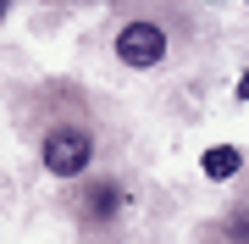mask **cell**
<instances>
[{
    "mask_svg": "<svg viewBox=\"0 0 249 244\" xmlns=\"http://www.w3.org/2000/svg\"><path fill=\"white\" fill-rule=\"evenodd\" d=\"M6 6H11V0H0V11H6Z\"/></svg>",
    "mask_w": 249,
    "mask_h": 244,
    "instance_id": "7",
    "label": "cell"
},
{
    "mask_svg": "<svg viewBox=\"0 0 249 244\" xmlns=\"http://www.w3.org/2000/svg\"><path fill=\"white\" fill-rule=\"evenodd\" d=\"M116 211V189H106V183H100V189L89 194V217H111Z\"/></svg>",
    "mask_w": 249,
    "mask_h": 244,
    "instance_id": "4",
    "label": "cell"
},
{
    "mask_svg": "<svg viewBox=\"0 0 249 244\" xmlns=\"http://www.w3.org/2000/svg\"><path fill=\"white\" fill-rule=\"evenodd\" d=\"M89 155H94V139L83 133V128H55L45 139V167L55 178H78V172L89 167Z\"/></svg>",
    "mask_w": 249,
    "mask_h": 244,
    "instance_id": "1",
    "label": "cell"
},
{
    "mask_svg": "<svg viewBox=\"0 0 249 244\" xmlns=\"http://www.w3.org/2000/svg\"><path fill=\"white\" fill-rule=\"evenodd\" d=\"M232 233H238V239H249V222H232Z\"/></svg>",
    "mask_w": 249,
    "mask_h": 244,
    "instance_id": "6",
    "label": "cell"
},
{
    "mask_svg": "<svg viewBox=\"0 0 249 244\" xmlns=\"http://www.w3.org/2000/svg\"><path fill=\"white\" fill-rule=\"evenodd\" d=\"M205 178H232V172H238V150L232 145H216V150H205Z\"/></svg>",
    "mask_w": 249,
    "mask_h": 244,
    "instance_id": "3",
    "label": "cell"
},
{
    "mask_svg": "<svg viewBox=\"0 0 249 244\" xmlns=\"http://www.w3.org/2000/svg\"><path fill=\"white\" fill-rule=\"evenodd\" d=\"M116 56H122L127 67H155L160 56H166V28L160 22H127L122 34H116Z\"/></svg>",
    "mask_w": 249,
    "mask_h": 244,
    "instance_id": "2",
    "label": "cell"
},
{
    "mask_svg": "<svg viewBox=\"0 0 249 244\" xmlns=\"http://www.w3.org/2000/svg\"><path fill=\"white\" fill-rule=\"evenodd\" d=\"M238 100H249V67H244V78H238Z\"/></svg>",
    "mask_w": 249,
    "mask_h": 244,
    "instance_id": "5",
    "label": "cell"
}]
</instances>
